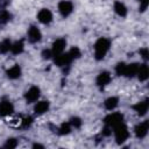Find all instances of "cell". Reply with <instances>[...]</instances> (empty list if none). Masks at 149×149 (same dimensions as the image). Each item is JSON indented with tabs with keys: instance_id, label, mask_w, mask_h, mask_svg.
I'll return each instance as SVG.
<instances>
[{
	"instance_id": "obj_1",
	"label": "cell",
	"mask_w": 149,
	"mask_h": 149,
	"mask_svg": "<svg viewBox=\"0 0 149 149\" xmlns=\"http://www.w3.org/2000/svg\"><path fill=\"white\" fill-rule=\"evenodd\" d=\"M94 57L95 59L100 61L102 59L106 54L109 51V48H111V41L106 37H100L95 41L94 43Z\"/></svg>"
},
{
	"instance_id": "obj_2",
	"label": "cell",
	"mask_w": 149,
	"mask_h": 149,
	"mask_svg": "<svg viewBox=\"0 0 149 149\" xmlns=\"http://www.w3.org/2000/svg\"><path fill=\"white\" fill-rule=\"evenodd\" d=\"M113 133H114V137H115V141H116L118 144L123 143L128 139V136H129L128 128H127V126L123 122H121L118 126H115L113 128Z\"/></svg>"
},
{
	"instance_id": "obj_3",
	"label": "cell",
	"mask_w": 149,
	"mask_h": 149,
	"mask_svg": "<svg viewBox=\"0 0 149 149\" xmlns=\"http://www.w3.org/2000/svg\"><path fill=\"white\" fill-rule=\"evenodd\" d=\"M104 122H105L106 126H108V127H111V128L113 129L115 126H118L119 123L123 122V115H122L121 113H116V112L109 113V114L105 118Z\"/></svg>"
},
{
	"instance_id": "obj_4",
	"label": "cell",
	"mask_w": 149,
	"mask_h": 149,
	"mask_svg": "<svg viewBox=\"0 0 149 149\" xmlns=\"http://www.w3.org/2000/svg\"><path fill=\"white\" fill-rule=\"evenodd\" d=\"M58 12L63 17H68L73 12V3L69 0H62L58 3Z\"/></svg>"
},
{
	"instance_id": "obj_5",
	"label": "cell",
	"mask_w": 149,
	"mask_h": 149,
	"mask_svg": "<svg viewBox=\"0 0 149 149\" xmlns=\"http://www.w3.org/2000/svg\"><path fill=\"white\" fill-rule=\"evenodd\" d=\"M27 37L30 43H37L42 38V33L36 26H30L27 31Z\"/></svg>"
},
{
	"instance_id": "obj_6",
	"label": "cell",
	"mask_w": 149,
	"mask_h": 149,
	"mask_svg": "<svg viewBox=\"0 0 149 149\" xmlns=\"http://www.w3.org/2000/svg\"><path fill=\"white\" fill-rule=\"evenodd\" d=\"M65 47H66V40L65 38H57L54 43H52V47H51V54H52V57L64 52L65 50Z\"/></svg>"
},
{
	"instance_id": "obj_7",
	"label": "cell",
	"mask_w": 149,
	"mask_h": 149,
	"mask_svg": "<svg viewBox=\"0 0 149 149\" xmlns=\"http://www.w3.org/2000/svg\"><path fill=\"white\" fill-rule=\"evenodd\" d=\"M148 130H149V121L146 120V121H142L139 125H136V127L134 129V133H135V136L137 139H143V137L147 136Z\"/></svg>"
},
{
	"instance_id": "obj_8",
	"label": "cell",
	"mask_w": 149,
	"mask_h": 149,
	"mask_svg": "<svg viewBox=\"0 0 149 149\" xmlns=\"http://www.w3.org/2000/svg\"><path fill=\"white\" fill-rule=\"evenodd\" d=\"M40 93H41V91H40V88H38L37 86H31V87L26 92L24 99H26V101H27L28 104H33V102H35V101L38 100Z\"/></svg>"
},
{
	"instance_id": "obj_9",
	"label": "cell",
	"mask_w": 149,
	"mask_h": 149,
	"mask_svg": "<svg viewBox=\"0 0 149 149\" xmlns=\"http://www.w3.org/2000/svg\"><path fill=\"white\" fill-rule=\"evenodd\" d=\"M14 112V106L10 100L3 99L0 101V116H8Z\"/></svg>"
},
{
	"instance_id": "obj_10",
	"label": "cell",
	"mask_w": 149,
	"mask_h": 149,
	"mask_svg": "<svg viewBox=\"0 0 149 149\" xmlns=\"http://www.w3.org/2000/svg\"><path fill=\"white\" fill-rule=\"evenodd\" d=\"M73 59L69 55V52H62L57 56H55V64L57 66H68L71 64Z\"/></svg>"
},
{
	"instance_id": "obj_11",
	"label": "cell",
	"mask_w": 149,
	"mask_h": 149,
	"mask_svg": "<svg viewBox=\"0 0 149 149\" xmlns=\"http://www.w3.org/2000/svg\"><path fill=\"white\" fill-rule=\"evenodd\" d=\"M37 20L43 24H49L52 21V13L48 8H42L37 13Z\"/></svg>"
},
{
	"instance_id": "obj_12",
	"label": "cell",
	"mask_w": 149,
	"mask_h": 149,
	"mask_svg": "<svg viewBox=\"0 0 149 149\" xmlns=\"http://www.w3.org/2000/svg\"><path fill=\"white\" fill-rule=\"evenodd\" d=\"M111 80H112V76H111V73H109L108 71H102V72H100V73L97 76L95 83H97L98 86L104 87V86L108 85Z\"/></svg>"
},
{
	"instance_id": "obj_13",
	"label": "cell",
	"mask_w": 149,
	"mask_h": 149,
	"mask_svg": "<svg viewBox=\"0 0 149 149\" xmlns=\"http://www.w3.org/2000/svg\"><path fill=\"white\" fill-rule=\"evenodd\" d=\"M50 108V102L47 101V100H41V101H37L34 106V112L35 114L37 115H42L44 113H47Z\"/></svg>"
},
{
	"instance_id": "obj_14",
	"label": "cell",
	"mask_w": 149,
	"mask_h": 149,
	"mask_svg": "<svg viewBox=\"0 0 149 149\" xmlns=\"http://www.w3.org/2000/svg\"><path fill=\"white\" fill-rule=\"evenodd\" d=\"M148 107H149L148 99H146V100H143V101H139V102H136V104L133 106V109L137 113V115L143 116V115L147 114V112H148Z\"/></svg>"
},
{
	"instance_id": "obj_15",
	"label": "cell",
	"mask_w": 149,
	"mask_h": 149,
	"mask_svg": "<svg viewBox=\"0 0 149 149\" xmlns=\"http://www.w3.org/2000/svg\"><path fill=\"white\" fill-rule=\"evenodd\" d=\"M139 66H140L139 63L126 64V69H125V73H123V76H125V77H128V78H132V77L136 76L137 70H139Z\"/></svg>"
},
{
	"instance_id": "obj_16",
	"label": "cell",
	"mask_w": 149,
	"mask_h": 149,
	"mask_svg": "<svg viewBox=\"0 0 149 149\" xmlns=\"http://www.w3.org/2000/svg\"><path fill=\"white\" fill-rule=\"evenodd\" d=\"M136 76H137L140 81H144V80L148 79V77H149V68H148V65L146 63L144 64H140Z\"/></svg>"
},
{
	"instance_id": "obj_17",
	"label": "cell",
	"mask_w": 149,
	"mask_h": 149,
	"mask_svg": "<svg viewBox=\"0 0 149 149\" xmlns=\"http://www.w3.org/2000/svg\"><path fill=\"white\" fill-rule=\"evenodd\" d=\"M6 74L9 79H17L20 76H21V68L20 65L15 64L13 66H10L7 71H6Z\"/></svg>"
},
{
	"instance_id": "obj_18",
	"label": "cell",
	"mask_w": 149,
	"mask_h": 149,
	"mask_svg": "<svg viewBox=\"0 0 149 149\" xmlns=\"http://www.w3.org/2000/svg\"><path fill=\"white\" fill-rule=\"evenodd\" d=\"M113 8H114V12H115L119 16H121V17H125V16L127 15V13H128L126 5H125L123 2H121V1H115Z\"/></svg>"
},
{
	"instance_id": "obj_19",
	"label": "cell",
	"mask_w": 149,
	"mask_h": 149,
	"mask_svg": "<svg viewBox=\"0 0 149 149\" xmlns=\"http://www.w3.org/2000/svg\"><path fill=\"white\" fill-rule=\"evenodd\" d=\"M118 105H119V99H118L116 97H109V98H107V99L105 100V102H104V106H105V108H106L107 111H113V109H115V108L118 107Z\"/></svg>"
},
{
	"instance_id": "obj_20",
	"label": "cell",
	"mask_w": 149,
	"mask_h": 149,
	"mask_svg": "<svg viewBox=\"0 0 149 149\" xmlns=\"http://www.w3.org/2000/svg\"><path fill=\"white\" fill-rule=\"evenodd\" d=\"M24 50V44L22 41H16L15 43H12L10 47V52L14 55H19Z\"/></svg>"
},
{
	"instance_id": "obj_21",
	"label": "cell",
	"mask_w": 149,
	"mask_h": 149,
	"mask_svg": "<svg viewBox=\"0 0 149 149\" xmlns=\"http://www.w3.org/2000/svg\"><path fill=\"white\" fill-rule=\"evenodd\" d=\"M71 129H72V126H71L70 122H63V123L57 128V133H58L59 135H66V134H69V133L71 132Z\"/></svg>"
},
{
	"instance_id": "obj_22",
	"label": "cell",
	"mask_w": 149,
	"mask_h": 149,
	"mask_svg": "<svg viewBox=\"0 0 149 149\" xmlns=\"http://www.w3.org/2000/svg\"><path fill=\"white\" fill-rule=\"evenodd\" d=\"M10 17H12V14L8 10H6V9L0 10V26L6 24L10 20Z\"/></svg>"
},
{
	"instance_id": "obj_23",
	"label": "cell",
	"mask_w": 149,
	"mask_h": 149,
	"mask_svg": "<svg viewBox=\"0 0 149 149\" xmlns=\"http://www.w3.org/2000/svg\"><path fill=\"white\" fill-rule=\"evenodd\" d=\"M10 47H12V42L8 38L1 41L0 42V54H6V52L10 51Z\"/></svg>"
},
{
	"instance_id": "obj_24",
	"label": "cell",
	"mask_w": 149,
	"mask_h": 149,
	"mask_svg": "<svg viewBox=\"0 0 149 149\" xmlns=\"http://www.w3.org/2000/svg\"><path fill=\"white\" fill-rule=\"evenodd\" d=\"M69 55L71 56V58L74 61V59H77V58H79L80 56H81V52H80V49L79 48H77V47H73V48H71L69 51Z\"/></svg>"
},
{
	"instance_id": "obj_25",
	"label": "cell",
	"mask_w": 149,
	"mask_h": 149,
	"mask_svg": "<svg viewBox=\"0 0 149 149\" xmlns=\"http://www.w3.org/2000/svg\"><path fill=\"white\" fill-rule=\"evenodd\" d=\"M125 69H126V63H123V62L118 63L116 66H115V72H116V74H118V76H123Z\"/></svg>"
},
{
	"instance_id": "obj_26",
	"label": "cell",
	"mask_w": 149,
	"mask_h": 149,
	"mask_svg": "<svg viewBox=\"0 0 149 149\" xmlns=\"http://www.w3.org/2000/svg\"><path fill=\"white\" fill-rule=\"evenodd\" d=\"M16 146H17V141H16V139H14V137L8 139L7 142L5 143V147H6V148H15Z\"/></svg>"
},
{
	"instance_id": "obj_27",
	"label": "cell",
	"mask_w": 149,
	"mask_h": 149,
	"mask_svg": "<svg viewBox=\"0 0 149 149\" xmlns=\"http://www.w3.org/2000/svg\"><path fill=\"white\" fill-rule=\"evenodd\" d=\"M69 122H70L71 126L74 127V128H80V126H81V120H80L79 118H72Z\"/></svg>"
},
{
	"instance_id": "obj_28",
	"label": "cell",
	"mask_w": 149,
	"mask_h": 149,
	"mask_svg": "<svg viewBox=\"0 0 149 149\" xmlns=\"http://www.w3.org/2000/svg\"><path fill=\"white\" fill-rule=\"evenodd\" d=\"M140 1V12H146L149 6V0H139Z\"/></svg>"
},
{
	"instance_id": "obj_29",
	"label": "cell",
	"mask_w": 149,
	"mask_h": 149,
	"mask_svg": "<svg viewBox=\"0 0 149 149\" xmlns=\"http://www.w3.org/2000/svg\"><path fill=\"white\" fill-rule=\"evenodd\" d=\"M140 55L142 56V58L143 59H148L149 58V51H148V48H142L141 50H140Z\"/></svg>"
},
{
	"instance_id": "obj_30",
	"label": "cell",
	"mask_w": 149,
	"mask_h": 149,
	"mask_svg": "<svg viewBox=\"0 0 149 149\" xmlns=\"http://www.w3.org/2000/svg\"><path fill=\"white\" fill-rule=\"evenodd\" d=\"M51 56H52L51 50H43V51H42V57H43L44 59H49Z\"/></svg>"
},
{
	"instance_id": "obj_31",
	"label": "cell",
	"mask_w": 149,
	"mask_h": 149,
	"mask_svg": "<svg viewBox=\"0 0 149 149\" xmlns=\"http://www.w3.org/2000/svg\"><path fill=\"white\" fill-rule=\"evenodd\" d=\"M33 147H34V148H43V146H41V144H37V143H35Z\"/></svg>"
}]
</instances>
